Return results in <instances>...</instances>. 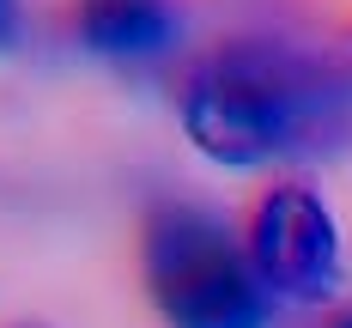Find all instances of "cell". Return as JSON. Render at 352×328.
<instances>
[{"mask_svg":"<svg viewBox=\"0 0 352 328\" xmlns=\"http://www.w3.org/2000/svg\"><path fill=\"white\" fill-rule=\"evenodd\" d=\"M182 128L195 152L225 171L310 158L352 134V73L274 36H243L195 61Z\"/></svg>","mask_w":352,"mask_h":328,"instance_id":"cell-1","label":"cell"},{"mask_svg":"<svg viewBox=\"0 0 352 328\" xmlns=\"http://www.w3.org/2000/svg\"><path fill=\"white\" fill-rule=\"evenodd\" d=\"M140 267L170 328H267L274 298L255 280L249 250L207 207H158L140 237Z\"/></svg>","mask_w":352,"mask_h":328,"instance_id":"cell-2","label":"cell"},{"mask_svg":"<svg viewBox=\"0 0 352 328\" xmlns=\"http://www.w3.org/2000/svg\"><path fill=\"white\" fill-rule=\"evenodd\" d=\"M249 267L255 280L267 286V298H285V304H322L340 286V225L322 207L316 188L304 182H280L255 201L249 213Z\"/></svg>","mask_w":352,"mask_h":328,"instance_id":"cell-3","label":"cell"},{"mask_svg":"<svg viewBox=\"0 0 352 328\" xmlns=\"http://www.w3.org/2000/svg\"><path fill=\"white\" fill-rule=\"evenodd\" d=\"M73 31L91 55L146 61L176 43L182 12H176V0H73Z\"/></svg>","mask_w":352,"mask_h":328,"instance_id":"cell-4","label":"cell"},{"mask_svg":"<svg viewBox=\"0 0 352 328\" xmlns=\"http://www.w3.org/2000/svg\"><path fill=\"white\" fill-rule=\"evenodd\" d=\"M12 31H19V12H12V0H0V43H12Z\"/></svg>","mask_w":352,"mask_h":328,"instance_id":"cell-5","label":"cell"},{"mask_svg":"<svg viewBox=\"0 0 352 328\" xmlns=\"http://www.w3.org/2000/svg\"><path fill=\"white\" fill-rule=\"evenodd\" d=\"M12 328H49V322H12Z\"/></svg>","mask_w":352,"mask_h":328,"instance_id":"cell-6","label":"cell"},{"mask_svg":"<svg viewBox=\"0 0 352 328\" xmlns=\"http://www.w3.org/2000/svg\"><path fill=\"white\" fill-rule=\"evenodd\" d=\"M334 328H352V316H340V322H334Z\"/></svg>","mask_w":352,"mask_h":328,"instance_id":"cell-7","label":"cell"}]
</instances>
